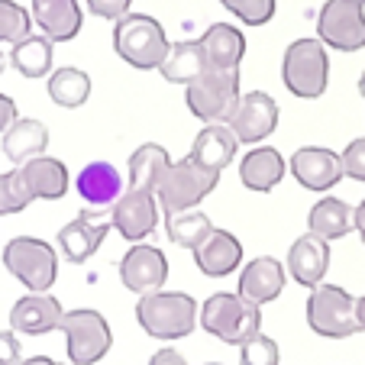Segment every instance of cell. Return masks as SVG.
I'll list each match as a JSON object with an SVG mask.
<instances>
[{"instance_id": "cell-35", "label": "cell", "mask_w": 365, "mask_h": 365, "mask_svg": "<svg viewBox=\"0 0 365 365\" xmlns=\"http://www.w3.org/2000/svg\"><path fill=\"white\" fill-rule=\"evenodd\" d=\"M220 4L246 26H265L275 16V0H220Z\"/></svg>"}, {"instance_id": "cell-25", "label": "cell", "mask_w": 365, "mask_h": 365, "mask_svg": "<svg viewBox=\"0 0 365 365\" xmlns=\"http://www.w3.org/2000/svg\"><path fill=\"white\" fill-rule=\"evenodd\" d=\"M356 230V210L339 197H320L317 204L310 207L307 214V233L320 236V240L333 242L343 240Z\"/></svg>"}, {"instance_id": "cell-19", "label": "cell", "mask_w": 365, "mask_h": 365, "mask_svg": "<svg viewBox=\"0 0 365 365\" xmlns=\"http://www.w3.org/2000/svg\"><path fill=\"white\" fill-rule=\"evenodd\" d=\"M194 262H197V269L207 278L233 275V269H240V262H242V242L230 230L214 227L210 236L194 249Z\"/></svg>"}, {"instance_id": "cell-29", "label": "cell", "mask_w": 365, "mask_h": 365, "mask_svg": "<svg viewBox=\"0 0 365 365\" xmlns=\"http://www.w3.org/2000/svg\"><path fill=\"white\" fill-rule=\"evenodd\" d=\"M56 42L48 36H33L29 33L26 39H20L10 52V65L20 71L23 78H42L52 71V56H56Z\"/></svg>"}, {"instance_id": "cell-16", "label": "cell", "mask_w": 365, "mask_h": 365, "mask_svg": "<svg viewBox=\"0 0 365 365\" xmlns=\"http://www.w3.org/2000/svg\"><path fill=\"white\" fill-rule=\"evenodd\" d=\"M65 317V307L58 297L52 294H33L29 291L26 297L14 304L10 310V330L23 333V336H46V333L58 330Z\"/></svg>"}, {"instance_id": "cell-1", "label": "cell", "mask_w": 365, "mask_h": 365, "mask_svg": "<svg viewBox=\"0 0 365 365\" xmlns=\"http://www.w3.org/2000/svg\"><path fill=\"white\" fill-rule=\"evenodd\" d=\"M197 301L185 291H149L139 294L136 320L152 339H185L197 327Z\"/></svg>"}, {"instance_id": "cell-21", "label": "cell", "mask_w": 365, "mask_h": 365, "mask_svg": "<svg viewBox=\"0 0 365 365\" xmlns=\"http://www.w3.org/2000/svg\"><path fill=\"white\" fill-rule=\"evenodd\" d=\"M23 172V181L26 187L33 191L36 200H58L68 194V185H71V175L65 168L62 159H52V155H36V159L23 162L16 165Z\"/></svg>"}, {"instance_id": "cell-42", "label": "cell", "mask_w": 365, "mask_h": 365, "mask_svg": "<svg viewBox=\"0 0 365 365\" xmlns=\"http://www.w3.org/2000/svg\"><path fill=\"white\" fill-rule=\"evenodd\" d=\"M356 230H359V236H362V242H365V197H362V204L356 207Z\"/></svg>"}, {"instance_id": "cell-17", "label": "cell", "mask_w": 365, "mask_h": 365, "mask_svg": "<svg viewBox=\"0 0 365 365\" xmlns=\"http://www.w3.org/2000/svg\"><path fill=\"white\" fill-rule=\"evenodd\" d=\"M282 291H284V265L278 262L275 255H259V259H252V262L240 272L236 294L246 297L255 307L272 304Z\"/></svg>"}, {"instance_id": "cell-33", "label": "cell", "mask_w": 365, "mask_h": 365, "mask_svg": "<svg viewBox=\"0 0 365 365\" xmlns=\"http://www.w3.org/2000/svg\"><path fill=\"white\" fill-rule=\"evenodd\" d=\"M33 200L36 197H33V191L26 187V181H23L20 168L0 175V217L20 214V210H26Z\"/></svg>"}, {"instance_id": "cell-4", "label": "cell", "mask_w": 365, "mask_h": 365, "mask_svg": "<svg viewBox=\"0 0 365 365\" xmlns=\"http://www.w3.org/2000/svg\"><path fill=\"white\" fill-rule=\"evenodd\" d=\"M187 110L200 120V123H230L240 107V68H214L207 65V71L185 88Z\"/></svg>"}, {"instance_id": "cell-44", "label": "cell", "mask_w": 365, "mask_h": 365, "mask_svg": "<svg viewBox=\"0 0 365 365\" xmlns=\"http://www.w3.org/2000/svg\"><path fill=\"white\" fill-rule=\"evenodd\" d=\"M356 314H359V324H362V330H365V294L356 297Z\"/></svg>"}, {"instance_id": "cell-39", "label": "cell", "mask_w": 365, "mask_h": 365, "mask_svg": "<svg viewBox=\"0 0 365 365\" xmlns=\"http://www.w3.org/2000/svg\"><path fill=\"white\" fill-rule=\"evenodd\" d=\"M20 336L16 330H0V365H20Z\"/></svg>"}, {"instance_id": "cell-2", "label": "cell", "mask_w": 365, "mask_h": 365, "mask_svg": "<svg viewBox=\"0 0 365 365\" xmlns=\"http://www.w3.org/2000/svg\"><path fill=\"white\" fill-rule=\"evenodd\" d=\"M197 324L220 343L242 346L255 333H262V307L249 304L246 297L233 294V291H217L200 304Z\"/></svg>"}, {"instance_id": "cell-40", "label": "cell", "mask_w": 365, "mask_h": 365, "mask_svg": "<svg viewBox=\"0 0 365 365\" xmlns=\"http://www.w3.org/2000/svg\"><path fill=\"white\" fill-rule=\"evenodd\" d=\"M14 123H16V103H14V97L0 94V133H7Z\"/></svg>"}, {"instance_id": "cell-45", "label": "cell", "mask_w": 365, "mask_h": 365, "mask_svg": "<svg viewBox=\"0 0 365 365\" xmlns=\"http://www.w3.org/2000/svg\"><path fill=\"white\" fill-rule=\"evenodd\" d=\"M7 62H10V58L4 56V52H0V75H4V68H7Z\"/></svg>"}, {"instance_id": "cell-34", "label": "cell", "mask_w": 365, "mask_h": 365, "mask_svg": "<svg viewBox=\"0 0 365 365\" xmlns=\"http://www.w3.org/2000/svg\"><path fill=\"white\" fill-rule=\"evenodd\" d=\"M33 14H26V7L14 4V0H0V42L16 46L20 39H26L33 29Z\"/></svg>"}, {"instance_id": "cell-6", "label": "cell", "mask_w": 365, "mask_h": 365, "mask_svg": "<svg viewBox=\"0 0 365 365\" xmlns=\"http://www.w3.org/2000/svg\"><path fill=\"white\" fill-rule=\"evenodd\" d=\"M282 81L294 97L314 101L330 84V58L320 39H294L284 48L282 58Z\"/></svg>"}, {"instance_id": "cell-32", "label": "cell", "mask_w": 365, "mask_h": 365, "mask_svg": "<svg viewBox=\"0 0 365 365\" xmlns=\"http://www.w3.org/2000/svg\"><path fill=\"white\" fill-rule=\"evenodd\" d=\"M165 230H168V240L175 242V246L181 249H197L200 242L210 236V230H214V223H210V217L204 214V210H181V214H172L165 220Z\"/></svg>"}, {"instance_id": "cell-18", "label": "cell", "mask_w": 365, "mask_h": 365, "mask_svg": "<svg viewBox=\"0 0 365 365\" xmlns=\"http://www.w3.org/2000/svg\"><path fill=\"white\" fill-rule=\"evenodd\" d=\"M330 269V242L314 233H304L288 249V275L304 288L324 284V275Z\"/></svg>"}, {"instance_id": "cell-26", "label": "cell", "mask_w": 365, "mask_h": 365, "mask_svg": "<svg viewBox=\"0 0 365 365\" xmlns=\"http://www.w3.org/2000/svg\"><path fill=\"white\" fill-rule=\"evenodd\" d=\"M46 145H48L46 123H39V120H33V117H16V123L4 133L0 149H4V155H7L14 165H23V162L42 155Z\"/></svg>"}, {"instance_id": "cell-5", "label": "cell", "mask_w": 365, "mask_h": 365, "mask_svg": "<svg viewBox=\"0 0 365 365\" xmlns=\"http://www.w3.org/2000/svg\"><path fill=\"white\" fill-rule=\"evenodd\" d=\"M4 265L7 272L33 294L52 291L58 278V252L52 242L36 240V236H16L4 246Z\"/></svg>"}, {"instance_id": "cell-12", "label": "cell", "mask_w": 365, "mask_h": 365, "mask_svg": "<svg viewBox=\"0 0 365 365\" xmlns=\"http://www.w3.org/2000/svg\"><path fill=\"white\" fill-rule=\"evenodd\" d=\"M159 214H162L159 194L149 191V187H126L117 204L110 207L113 230H117L126 242L149 240V236L155 233V227H159Z\"/></svg>"}, {"instance_id": "cell-11", "label": "cell", "mask_w": 365, "mask_h": 365, "mask_svg": "<svg viewBox=\"0 0 365 365\" xmlns=\"http://www.w3.org/2000/svg\"><path fill=\"white\" fill-rule=\"evenodd\" d=\"M110 230H113L110 210H107V207H88V210H81L71 223H65V227L58 230L56 242L68 262L84 265L91 255L101 249V242L110 236Z\"/></svg>"}, {"instance_id": "cell-28", "label": "cell", "mask_w": 365, "mask_h": 365, "mask_svg": "<svg viewBox=\"0 0 365 365\" xmlns=\"http://www.w3.org/2000/svg\"><path fill=\"white\" fill-rule=\"evenodd\" d=\"M162 78L172 84H191L197 81L200 75L207 71V52L200 46V39H185V42H175L168 48V58L162 62Z\"/></svg>"}, {"instance_id": "cell-46", "label": "cell", "mask_w": 365, "mask_h": 365, "mask_svg": "<svg viewBox=\"0 0 365 365\" xmlns=\"http://www.w3.org/2000/svg\"><path fill=\"white\" fill-rule=\"evenodd\" d=\"M359 94H362V101H365V75L359 78Z\"/></svg>"}, {"instance_id": "cell-27", "label": "cell", "mask_w": 365, "mask_h": 365, "mask_svg": "<svg viewBox=\"0 0 365 365\" xmlns=\"http://www.w3.org/2000/svg\"><path fill=\"white\" fill-rule=\"evenodd\" d=\"M200 46L207 52V65H214V68H240L242 56H246V36L230 23H214L200 36Z\"/></svg>"}, {"instance_id": "cell-30", "label": "cell", "mask_w": 365, "mask_h": 365, "mask_svg": "<svg viewBox=\"0 0 365 365\" xmlns=\"http://www.w3.org/2000/svg\"><path fill=\"white\" fill-rule=\"evenodd\" d=\"M168 165H172V159H168L165 145H159V143L139 145L130 155V187H149V191H155L162 175L168 172Z\"/></svg>"}, {"instance_id": "cell-14", "label": "cell", "mask_w": 365, "mask_h": 365, "mask_svg": "<svg viewBox=\"0 0 365 365\" xmlns=\"http://www.w3.org/2000/svg\"><path fill=\"white\" fill-rule=\"evenodd\" d=\"M288 172L307 191H330V187H336L346 178L343 155H336L333 149H324V145H304V149H297L288 162Z\"/></svg>"}, {"instance_id": "cell-41", "label": "cell", "mask_w": 365, "mask_h": 365, "mask_svg": "<svg viewBox=\"0 0 365 365\" xmlns=\"http://www.w3.org/2000/svg\"><path fill=\"white\" fill-rule=\"evenodd\" d=\"M149 365H187V359L181 356L178 349H172V346H165V349H159L155 356L149 359Z\"/></svg>"}, {"instance_id": "cell-37", "label": "cell", "mask_w": 365, "mask_h": 365, "mask_svg": "<svg viewBox=\"0 0 365 365\" xmlns=\"http://www.w3.org/2000/svg\"><path fill=\"white\" fill-rule=\"evenodd\" d=\"M339 155H343V172H346V178L362 181V185H365V136H362V139H352V143L346 145Z\"/></svg>"}, {"instance_id": "cell-43", "label": "cell", "mask_w": 365, "mask_h": 365, "mask_svg": "<svg viewBox=\"0 0 365 365\" xmlns=\"http://www.w3.org/2000/svg\"><path fill=\"white\" fill-rule=\"evenodd\" d=\"M20 365H62V362H56V359H48V356H33V359H23Z\"/></svg>"}, {"instance_id": "cell-8", "label": "cell", "mask_w": 365, "mask_h": 365, "mask_svg": "<svg viewBox=\"0 0 365 365\" xmlns=\"http://www.w3.org/2000/svg\"><path fill=\"white\" fill-rule=\"evenodd\" d=\"M307 324L324 339H346L362 330L356 314V297L339 284H317L307 297Z\"/></svg>"}, {"instance_id": "cell-24", "label": "cell", "mask_w": 365, "mask_h": 365, "mask_svg": "<svg viewBox=\"0 0 365 365\" xmlns=\"http://www.w3.org/2000/svg\"><path fill=\"white\" fill-rule=\"evenodd\" d=\"M284 168L288 165H284L278 149H272V145H255L240 162V181L249 191L269 194L272 187H278V181L284 178Z\"/></svg>"}, {"instance_id": "cell-15", "label": "cell", "mask_w": 365, "mask_h": 365, "mask_svg": "<svg viewBox=\"0 0 365 365\" xmlns=\"http://www.w3.org/2000/svg\"><path fill=\"white\" fill-rule=\"evenodd\" d=\"M278 126V103L265 91H249L242 94L240 107H236L230 130L236 133V139L246 145H259L262 139H269Z\"/></svg>"}, {"instance_id": "cell-47", "label": "cell", "mask_w": 365, "mask_h": 365, "mask_svg": "<svg viewBox=\"0 0 365 365\" xmlns=\"http://www.w3.org/2000/svg\"><path fill=\"white\" fill-rule=\"evenodd\" d=\"M207 365H220V362H207Z\"/></svg>"}, {"instance_id": "cell-7", "label": "cell", "mask_w": 365, "mask_h": 365, "mask_svg": "<svg viewBox=\"0 0 365 365\" xmlns=\"http://www.w3.org/2000/svg\"><path fill=\"white\" fill-rule=\"evenodd\" d=\"M217 181H220V172L197 165L191 155L181 162H172L168 172L162 175L159 187H155L162 214L172 217V214H181V210H194L217 187Z\"/></svg>"}, {"instance_id": "cell-31", "label": "cell", "mask_w": 365, "mask_h": 365, "mask_svg": "<svg viewBox=\"0 0 365 365\" xmlns=\"http://www.w3.org/2000/svg\"><path fill=\"white\" fill-rule=\"evenodd\" d=\"M48 97H52L58 107H68V110H75V107H81V103H88V97H91L88 71L71 68V65L56 68L52 75H48Z\"/></svg>"}, {"instance_id": "cell-23", "label": "cell", "mask_w": 365, "mask_h": 365, "mask_svg": "<svg viewBox=\"0 0 365 365\" xmlns=\"http://www.w3.org/2000/svg\"><path fill=\"white\" fill-rule=\"evenodd\" d=\"M78 194L84 197V204L91 207H113L123 194V175L110 165V162H91L78 172L75 178Z\"/></svg>"}, {"instance_id": "cell-20", "label": "cell", "mask_w": 365, "mask_h": 365, "mask_svg": "<svg viewBox=\"0 0 365 365\" xmlns=\"http://www.w3.org/2000/svg\"><path fill=\"white\" fill-rule=\"evenodd\" d=\"M33 20L52 42H71L84 26L78 0H33Z\"/></svg>"}, {"instance_id": "cell-9", "label": "cell", "mask_w": 365, "mask_h": 365, "mask_svg": "<svg viewBox=\"0 0 365 365\" xmlns=\"http://www.w3.org/2000/svg\"><path fill=\"white\" fill-rule=\"evenodd\" d=\"M58 330L65 333L71 365H97L113 346L110 324L103 320L101 310H91V307L65 310Z\"/></svg>"}, {"instance_id": "cell-10", "label": "cell", "mask_w": 365, "mask_h": 365, "mask_svg": "<svg viewBox=\"0 0 365 365\" xmlns=\"http://www.w3.org/2000/svg\"><path fill=\"white\" fill-rule=\"evenodd\" d=\"M317 39L336 52L365 48V4L362 0H327L317 16Z\"/></svg>"}, {"instance_id": "cell-48", "label": "cell", "mask_w": 365, "mask_h": 365, "mask_svg": "<svg viewBox=\"0 0 365 365\" xmlns=\"http://www.w3.org/2000/svg\"><path fill=\"white\" fill-rule=\"evenodd\" d=\"M362 4H365V0H362Z\"/></svg>"}, {"instance_id": "cell-36", "label": "cell", "mask_w": 365, "mask_h": 365, "mask_svg": "<svg viewBox=\"0 0 365 365\" xmlns=\"http://www.w3.org/2000/svg\"><path fill=\"white\" fill-rule=\"evenodd\" d=\"M240 362L242 365H278V343L265 333H255L252 339L240 346Z\"/></svg>"}, {"instance_id": "cell-13", "label": "cell", "mask_w": 365, "mask_h": 365, "mask_svg": "<svg viewBox=\"0 0 365 365\" xmlns=\"http://www.w3.org/2000/svg\"><path fill=\"white\" fill-rule=\"evenodd\" d=\"M120 282L133 294H149V291H162L168 282V259L159 246L149 242H136L126 249L120 259Z\"/></svg>"}, {"instance_id": "cell-38", "label": "cell", "mask_w": 365, "mask_h": 365, "mask_svg": "<svg viewBox=\"0 0 365 365\" xmlns=\"http://www.w3.org/2000/svg\"><path fill=\"white\" fill-rule=\"evenodd\" d=\"M130 4H133V0H88V10L94 16H101V20H113V23H117L120 16L130 14Z\"/></svg>"}, {"instance_id": "cell-22", "label": "cell", "mask_w": 365, "mask_h": 365, "mask_svg": "<svg viewBox=\"0 0 365 365\" xmlns=\"http://www.w3.org/2000/svg\"><path fill=\"white\" fill-rule=\"evenodd\" d=\"M236 149H240V139L230 130V123H207L191 145V159L204 168L223 172L236 159Z\"/></svg>"}, {"instance_id": "cell-3", "label": "cell", "mask_w": 365, "mask_h": 365, "mask_svg": "<svg viewBox=\"0 0 365 365\" xmlns=\"http://www.w3.org/2000/svg\"><path fill=\"white\" fill-rule=\"evenodd\" d=\"M113 48H117V56L126 65H133L139 71H152V68H162L172 42L165 36V26L155 16L126 14L113 26Z\"/></svg>"}]
</instances>
